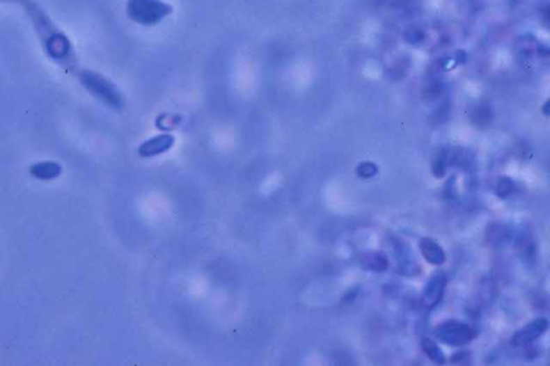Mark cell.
Segmentation results:
<instances>
[{
    "label": "cell",
    "mask_w": 550,
    "mask_h": 366,
    "mask_svg": "<svg viewBox=\"0 0 550 366\" xmlns=\"http://www.w3.org/2000/svg\"><path fill=\"white\" fill-rule=\"evenodd\" d=\"M423 351L426 352L429 359L432 360L434 363L443 364L445 362V357L441 348L437 346L435 342L430 338H425L421 343Z\"/></svg>",
    "instance_id": "obj_11"
},
{
    "label": "cell",
    "mask_w": 550,
    "mask_h": 366,
    "mask_svg": "<svg viewBox=\"0 0 550 366\" xmlns=\"http://www.w3.org/2000/svg\"><path fill=\"white\" fill-rule=\"evenodd\" d=\"M128 17L142 26H155L169 17L173 7L162 0H127Z\"/></svg>",
    "instance_id": "obj_2"
},
{
    "label": "cell",
    "mask_w": 550,
    "mask_h": 366,
    "mask_svg": "<svg viewBox=\"0 0 550 366\" xmlns=\"http://www.w3.org/2000/svg\"><path fill=\"white\" fill-rule=\"evenodd\" d=\"M61 172V166L57 165L56 162H40L31 167V173L33 176L43 181L55 179Z\"/></svg>",
    "instance_id": "obj_9"
},
{
    "label": "cell",
    "mask_w": 550,
    "mask_h": 366,
    "mask_svg": "<svg viewBox=\"0 0 550 366\" xmlns=\"http://www.w3.org/2000/svg\"><path fill=\"white\" fill-rule=\"evenodd\" d=\"M435 334L441 342L450 346L466 345L476 336V332L473 328L456 320L443 322L437 326Z\"/></svg>",
    "instance_id": "obj_3"
},
{
    "label": "cell",
    "mask_w": 550,
    "mask_h": 366,
    "mask_svg": "<svg viewBox=\"0 0 550 366\" xmlns=\"http://www.w3.org/2000/svg\"><path fill=\"white\" fill-rule=\"evenodd\" d=\"M174 143L175 138L172 134H159L143 142L138 148V154L143 158L155 157L168 152Z\"/></svg>",
    "instance_id": "obj_5"
},
{
    "label": "cell",
    "mask_w": 550,
    "mask_h": 366,
    "mask_svg": "<svg viewBox=\"0 0 550 366\" xmlns=\"http://www.w3.org/2000/svg\"><path fill=\"white\" fill-rule=\"evenodd\" d=\"M395 251L398 254L400 269L402 270L403 274L415 275L419 272V266L415 261L414 257L411 256L409 247L403 243H395Z\"/></svg>",
    "instance_id": "obj_8"
},
{
    "label": "cell",
    "mask_w": 550,
    "mask_h": 366,
    "mask_svg": "<svg viewBox=\"0 0 550 366\" xmlns=\"http://www.w3.org/2000/svg\"><path fill=\"white\" fill-rule=\"evenodd\" d=\"M419 248H421L423 258L426 259L431 264L441 266L446 260V256H445L442 247L437 244V241L430 239V237L421 239Z\"/></svg>",
    "instance_id": "obj_7"
},
{
    "label": "cell",
    "mask_w": 550,
    "mask_h": 366,
    "mask_svg": "<svg viewBox=\"0 0 550 366\" xmlns=\"http://www.w3.org/2000/svg\"><path fill=\"white\" fill-rule=\"evenodd\" d=\"M446 288V280L442 274H435L431 277L423 288V304L427 308H434L441 302Z\"/></svg>",
    "instance_id": "obj_6"
},
{
    "label": "cell",
    "mask_w": 550,
    "mask_h": 366,
    "mask_svg": "<svg viewBox=\"0 0 550 366\" xmlns=\"http://www.w3.org/2000/svg\"><path fill=\"white\" fill-rule=\"evenodd\" d=\"M0 3L19 5L29 17L45 55L67 74L76 78L83 87L85 86L94 70L81 65L68 35L57 26L37 0H0Z\"/></svg>",
    "instance_id": "obj_1"
},
{
    "label": "cell",
    "mask_w": 550,
    "mask_h": 366,
    "mask_svg": "<svg viewBox=\"0 0 550 366\" xmlns=\"http://www.w3.org/2000/svg\"><path fill=\"white\" fill-rule=\"evenodd\" d=\"M361 264L366 270L372 272H384L388 269V259L386 258L383 254L377 253H370L362 257Z\"/></svg>",
    "instance_id": "obj_10"
},
{
    "label": "cell",
    "mask_w": 550,
    "mask_h": 366,
    "mask_svg": "<svg viewBox=\"0 0 550 366\" xmlns=\"http://www.w3.org/2000/svg\"><path fill=\"white\" fill-rule=\"evenodd\" d=\"M547 319H545V318H537V319L533 320V321L528 324L527 326H524L522 329L518 330L512 335L510 343L515 347L529 345V344L533 343L534 340H537L540 336L543 335L547 331Z\"/></svg>",
    "instance_id": "obj_4"
},
{
    "label": "cell",
    "mask_w": 550,
    "mask_h": 366,
    "mask_svg": "<svg viewBox=\"0 0 550 366\" xmlns=\"http://www.w3.org/2000/svg\"><path fill=\"white\" fill-rule=\"evenodd\" d=\"M377 167H375L373 164H370V162L362 164L357 170L358 174L362 176V177H370V176L377 173Z\"/></svg>",
    "instance_id": "obj_12"
}]
</instances>
